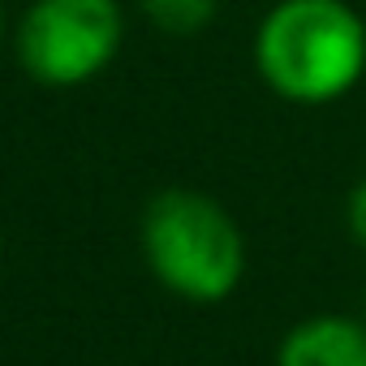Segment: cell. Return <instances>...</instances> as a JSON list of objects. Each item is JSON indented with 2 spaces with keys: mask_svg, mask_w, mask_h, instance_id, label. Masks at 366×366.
I'll list each match as a JSON object with an SVG mask.
<instances>
[{
  "mask_svg": "<svg viewBox=\"0 0 366 366\" xmlns=\"http://www.w3.org/2000/svg\"><path fill=\"white\" fill-rule=\"evenodd\" d=\"M0 39H5V0H0Z\"/></svg>",
  "mask_w": 366,
  "mask_h": 366,
  "instance_id": "obj_7",
  "label": "cell"
},
{
  "mask_svg": "<svg viewBox=\"0 0 366 366\" xmlns=\"http://www.w3.org/2000/svg\"><path fill=\"white\" fill-rule=\"evenodd\" d=\"M31 82L74 91L95 82L125 48L121 0H31L14 35Z\"/></svg>",
  "mask_w": 366,
  "mask_h": 366,
  "instance_id": "obj_3",
  "label": "cell"
},
{
  "mask_svg": "<svg viewBox=\"0 0 366 366\" xmlns=\"http://www.w3.org/2000/svg\"><path fill=\"white\" fill-rule=\"evenodd\" d=\"M224 0H138L142 18L168 39H194L220 18Z\"/></svg>",
  "mask_w": 366,
  "mask_h": 366,
  "instance_id": "obj_5",
  "label": "cell"
},
{
  "mask_svg": "<svg viewBox=\"0 0 366 366\" xmlns=\"http://www.w3.org/2000/svg\"><path fill=\"white\" fill-rule=\"evenodd\" d=\"M345 229H349V237L366 250V177L357 181V186L349 190V199H345Z\"/></svg>",
  "mask_w": 366,
  "mask_h": 366,
  "instance_id": "obj_6",
  "label": "cell"
},
{
  "mask_svg": "<svg viewBox=\"0 0 366 366\" xmlns=\"http://www.w3.org/2000/svg\"><path fill=\"white\" fill-rule=\"evenodd\" d=\"M276 366H366V319L310 315L276 345Z\"/></svg>",
  "mask_w": 366,
  "mask_h": 366,
  "instance_id": "obj_4",
  "label": "cell"
},
{
  "mask_svg": "<svg viewBox=\"0 0 366 366\" xmlns=\"http://www.w3.org/2000/svg\"><path fill=\"white\" fill-rule=\"evenodd\" d=\"M254 69L285 104H336L366 74V18L349 0H276L254 31Z\"/></svg>",
  "mask_w": 366,
  "mask_h": 366,
  "instance_id": "obj_1",
  "label": "cell"
},
{
  "mask_svg": "<svg viewBox=\"0 0 366 366\" xmlns=\"http://www.w3.org/2000/svg\"><path fill=\"white\" fill-rule=\"evenodd\" d=\"M147 272L181 302L216 306L246 280V237L233 212L190 186H168L147 199L138 220Z\"/></svg>",
  "mask_w": 366,
  "mask_h": 366,
  "instance_id": "obj_2",
  "label": "cell"
}]
</instances>
